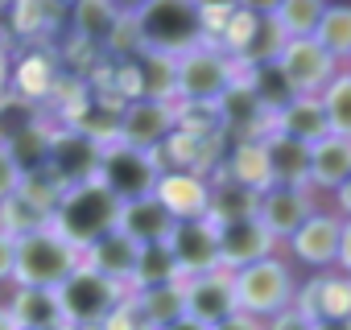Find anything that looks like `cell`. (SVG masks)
<instances>
[{"label": "cell", "mask_w": 351, "mask_h": 330, "mask_svg": "<svg viewBox=\"0 0 351 330\" xmlns=\"http://www.w3.org/2000/svg\"><path fill=\"white\" fill-rule=\"evenodd\" d=\"M351 178V136H322L310 144V174L306 190H343Z\"/></svg>", "instance_id": "cell-21"}, {"label": "cell", "mask_w": 351, "mask_h": 330, "mask_svg": "<svg viewBox=\"0 0 351 330\" xmlns=\"http://www.w3.org/2000/svg\"><path fill=\"white\" fill-rule=\"evenodd\" d=\"M269 132L289 136L298 144H318L322 136H330V124H326V112H322L318 95H298L281 112L269 116Z\"/></svg>", "instance_id": "cell-19"}, {"label": "cell", "mask_w": 351, "mask_h": 330, "mask_svg": "<svg viewBox=\"0 0 351 330\" xmlns=\"http://www.w3.org/2000/svg\"><path fill=\"white\" fill-rule=\"evenodd\" d=\"M124 17L112 9V5H79L75 9V29L91 42V46H108L116 34H120Z\"/></svg>", "instance_id": "cell-34"}, {"label": "cell", "mask_w": 351, "mask_h": 330, "mask_svg": "<svg viewBox=\"0 0 351 330\" xmlns=\"http://www.w3.org/2000/svg\"><path fill=\"white\" fill-rule=\"evenodd\" d=\"M256 215V190L232 182V178H207V223H232Z\"/></svg>", "instance_id": "cell-25"}, {"label": "cell", "mask_w": 351, "mask_h": 330, "mask_svg": "<svg viewBox=\"0 0 351 330\" xmlns=\"http://www.w3.org/2000/svg\"><path fill=\"white\" fill-rule=\"evenodd\" d=\"M46 223H50V207L38 203V199L25 194V190H17V194H9L5 203H0V231L13 236V240L38 231V227H46Z\"/></svg>", "instance_id": "cell-27"}, {"label": "cell", "mask_w": 351, "mask_h": 330, "mask_svg": "<svg viewBox=\"0 0 351 330\" xmlns=\"http://www.w3.org/2000/svg\"><path fill=\"white\" fill-rule=\"evenodd\" d=\"M219 174L261 194V190L269 186V174H265V157H261V140H236V149H232V157L223 161V170H219Z\"/></svg>", "instance_id": "cell-31"}, {"label": "cell", "mask_w": 351, "mask_h": 330, "mask_svg": "<svg viewBox=\"0 0 351 330\" xmlns=\"http://www.w3.org/2000/svg\"><path fill=\"white\" fill-rule=\"evenodd\" d=\"M161 157L157 153H141L132 144H120V140H108L99 149V165H95V182L124 207V203H136V199H149L157 178H161Z\"/></svg>", "instance_id": "cell-7"}, {"label": "cell", "mask_w": 351, "mask_h": 330, "mask_svg": "<svg viewBox=\"0 0 351 330\" xmlns=\"http://www.w3.org/2000/svg\"><path fill=\"white\" fill-rule=\"evenodd\" d=\"M215 248H219V268L236 272V268H248V264H256V260L277 256L281 244L256 223V215H248V219L215 223Z\"/></svg>", "instance_id": "cell-15"}, {"label": "cell", "mask_w": 351, "mask_h": 330, "mask_svg": "<svg viewBox=\"0 0 351 330\" xmlns=\"http://www.w3.org/2000/svg\"><path fill=\"white\" fill-rule=\"evenodd\" d=\"M293 309L306 322H351V285L343 272H318L293 293Z\"/></svg>", "instance_id": "cell-16"}, {"label": "cell", "mask_w": 351, "mask_h": 330, "mask_svg": "<svg viewBox=\"0 0 351 330\" xmlns=\"http://www.w3.org/2000/svg\"><path fill=\"white\" fill-rule=\"evenodd\" d=\"M141 42L145 54L153 58H182L186 50L211 42L207 38V9L203 5H182V0H157V5H141L136 13L124 17Z\"/></svg>", "instance_id": "cell-1"}, {"label": "cell", "mask_w": 351, "mask_h": 330, "mask_svg": "<svg viewBox=\"0 0 351 330\" xmlns=\"http://www.w3.org/2000/svg\"><path fill=\"white\" fill-rule=\"evenodd\" d=\"M182 314L195 318L199 326H219L228 322L236 309V289H232V272L228 268H211V272H199V277H186L182 281Z\"/></svg>", "instance_id": "cell-14"}, {"label": "cell", "mask_w": 351, "mask_h": 330, "mask_svg": "<svg viewBox=\"0 0 351 330\" xmlns=\"http://www.w3.org/2000/svg\"><path fill=\"white\" fill-rule=\"evenodd\" d=\"M79 264H83V252L46 223V227H38V231L17 240L13 281L9 285H17V289H58Z\"/></svg>", "instance_id": "cell-4"}, {"label": "cell", "mask_w": 351, "mask_h": 330, "mask_svg": "<svg viewBox=\"0 0 351 330\" xmlns=\"http://www.w3.org/2000/svg\"><path fill=\"white\" fill-rule=\"evenodd\" d=\"M232 289H236V309L256 318V322H269L277 314H285L293 305V293H298V277L289 268V260L277 252L269 260H256L248 268H236L232 272Z\"/></svg>", "instance_id": "cell-5"}, {"label": "cell", "mask_w": 351, "mask_h": 330, "mask_svg": "<svg viewBox=\"0 0 351 330\" xmlns=\"http://www.w3.org/2000/svg\"><path fill=\"white\" fill-rule=\"evenodd\" d=\"M314 42L343 66V62L351 58V9H347V5H326L322 17H318Z\"/></svg>", "instance_id": "cell-29"}, {"label": "cell", "mask_w": 351, "mask_h": 330, "mask_svg": "<svg viewBox=\"0 0 351 330\" xmlns=\"http://www.w3.org/2000/svg\"><path fill=\"white\" fill-rule=\"evenodd\" d=\"M136 256H141V248H136L128 236H120V231H108L104 240H95L91 248H83V264H87L91 272L108 277V281H112V285H120V289H128V285H132Z\"/></svg>", "instance_id": "cell-22"}, {"label": "cell", "mask_w": 351, "mask_h": 330, "mask_svg": "<svg viewBox=\"0 0 351 330\" xmlns=\"http://www.w3.org/2000/svg\"><path fill=\"white\" fill-rule=\"evenodd\" d=\"M161 330H207V326H199L195 318H186V314H182V318H173L169 326H161Z\"/></svg>", "instance_id": "cell-39"}, {"label": "cell", "mask_w": 351, "mask_h": 330, "mask_svg": "<svg viewBox=\"0 0 351 330\" xmlns=\"http://www.w3.org/2000/svg\"><path fill=\"white\" fill-rule=\"evenodd\" d=\"M21 190V170H17V161L9 153V140H0V203H5L9 194Z\"/></svg>", "instance_id": "cell-35"}, {"label": "cell", "mask_w": 351, "mask_h": 330, "mask_svg": "<svg viewBox=\"0 0 351 330\" xmlns=\"http://www.w3.org/2000/svg\"><path fill=\"white\" fill-rule=\"evenodd\" d=\"M165 248H169L173 264H178L182 281H186V277H199V272L219 268L215 223H207V219H182V223H173V231H169Z\"/></svg>", "instance_id": "cell-17"}, {"label": "cell", "mask_w": 351, "mask_h": 330, "mask_svg": "<svg viewBox=\"0 0 351 330\" xmlns=\"http://www.w3.org/2000/svg\"><path fill=\"white\" fill-rule=\"evenodd\" d=\"M310 330H351V322H310Z\"/></svg>", "instance_id": "cell-40"}, {"label": "cell", "mask_w": 351, "mask_h": 330, "mask_svg": "<svg viewBox=\"0 0 351 330\" xmlns=\"http://www.w3.org/2000/svg\"><path fill=\"white\" fill-rule=\"evenodd\" d=\"M277 71L285 75V83L293 87V95H318L343 66L314 42V38H289L277 50Z\"/></svg>", "instance_id": "cell-11"}, {"label": "cell", "mask_w": 351, "mask_h": 330, "mask_svg": "<svg viewBox=\"0 0 351 330\" xmlns=\"http://www.w3.org/2000/svg\"><path fill=\"white\" fill-rule=\"evenodd\" d=\"M0 330H17V326H13V318H9V309H5V305H0Z\"/></svg>", "instance_id": "cell-41"}, {"label": "cell", "mask_w": 351, "mask_h": 330, "mask_svg": "<svg viewBox=\"0 0 351 330\" xmlns=\"http://www.w3.org/2000/svg\"><path fill=\"white\" fill-rule=\"evenodd\" d=\"M178 281H182V272H178V264H173L169 248H165V244H149V248H141V256H136L128 293H136V289H157V285H178Z\"/></svg>", "instance_id": "cell-28"}, {"label": "cell", "mask_w": 351, "mask_h": 330, "mask_svg": "<svg viewBox=\"0 0 351 330\" xmlns=\"http://www.w3.org/2000/svg\"><path fill=\"white\" fill-rule=\"evenodd\" d=\"M322 9H326V5H314V0H289V5H269V13H273L277 29L285 34V42H289V38H314Z\"/></svg>", "instance_id": "cell-33"}, {"label": "cell", "mask_w": 351, "mask_h": 330, "mask_svg": "<svg viewBox=\"0 0 351 330\" xmlns=\"http://www.w3.org/2000/svg\"><path fill=\"white\" fill-rule=\"evenodd\" d=\"M244 83H248V91L256 95V103L273 116V112H281L289 99H298L293 95V87L285 83V75L277 71V62H261V66H248L244 71Z\"/></svg>", "instance_id": "cell-30"}, {"label": "cell", "mask_w": 351, "mask_h": 330, "mask_svg": "<svg viewBox=\"0 0 351 330\" xmlns=\"http://www.w3.org/2000/svg\"><path fill=\"white\" fill-rule=\"evenodd\" d=\"M219 46L236 58L240 71H248V66L273 62L277 50L285 46V34L277 29L269 5H265V9H240V13L232 17V25L223 29V42H219Z\"/></svg>", "instance_id": "cell-10"}, {"label": "cell", "mask_w": 351, "mask_h": 330, "mask_svg": "<svg viewBox=\"0 0 351 330\" xmlns=\"http://www.w3.org/2000/svg\"><path fill=\"white\" fill-rule=\"evenodd\" d=\"M54 297H58L62 322H66L71 330H95L104 318H112V314L128 301V289H120V285H112L108 277H99V272H91L87 264H79V268L54 289Z\"/></svg>", "instance_id": "cell-6"}, {"label": "cell", "mask_w": 351, "mask_h": 330, "mask_svg": "<svg viewBox=\"0 0 351 330\" xmlns=\"http://www.w3.org/2000/svg\"><path fill=\"white\" fill-rule=\"evenodd\" d=\"M99 140L83 136L79 128H66V132H50V144H46V174L66 190V186H79V182H91L95 178V165H99Z\"/></svg>", "instance_id": "cell-13"}, {"label": "cell", "mask_w": 351, "mask_h": 330, "mask_svg": "<svg viewBox=\"0 0 351 330\" xmlns=\"http://www.w3.org/2000/svg\"><path fill=\"white\" fill-rule=\"evenodd\" d=\"M211 330H265V322H256V318H248V314H232L228 322H219V326H211Z\"/></svg>", "instance_id": "cell-38"}, {"label": "cell", "mask_w": 351, "mask_h": 330, "mask_svg": "<svg viewBox=\"0 0 351 330\" xmlns=\"http://www.w3.org/2000/svg\"><path fill=\"white\" fill-rule=\"evenodd\" d=\"M116 231L128 236L136 248H149V244H165V240H169L173 219H169V211L149 194V199H136V203H124V207H120Z\"/></svg>", "instance_id": "cell-23"}, {"label": "cell", "mask_w": 351, "mask_h": 330, "mask_svg": "<svg viewBox=\"0 0 351 330\" xmlns=\"http://www.w3.org/2000/svg\"><path fill=\"white\" fill-rule=\"evenodd\" d=\"M13 252H17V240L0 231V285L13 281Z\"/></svg>", "instance_id": "cell-37"}, {"label": "cell", "mask_w": 351, "mask_h": 330, "mask_svg": "<svg viewBox=\"0 0 351 330\" xmlns=\"http://www.w3.org/2000/svg\"><path fill=\"white\" fill-rule=\"evenodd\" d=\"M95 330H149V326H145V322L136 318V309H132V305L124 301V305H120V309H116L112 318H104V322H99Z\"/></svg>", "instance_id": "cell-36"}, {"label": "cell", "mask_w": 351, "mask_h": 330, "mask_svg": "<svg viewBox=\"0 0 351 330\" xmlns=\"http://www.w3.org/2000/svg\"><path fill=\"white\" fill-rule=\"evenodd\" d=\"M116 219H120V203L91 178V182H79V186H66L50 211V227L71 240L79 252L91 248L95 240H104L108 231H116Z\"/></svg>", "instance_id": "cell-2"}, {"label": "cell", "mask_w": 351, "mask_h": 330, "mask_svg": "<svg viewBox=\"0 0 351 330\" xmlns=\"http://www.w3.org/2000/svg\"><path fill=\"white\" fill-rule=\"evenodd\" d=\"M128 305L136 309V318L149 330H161L173 318H182V281L178 285H157V289H136V293H128Z\"/></svg>", "instance_id": "cell-26"}, {"label": "cell", "mask_w": 351, "mask_h": 330, "mask_svg": "<svg viewBox=\"0 0 351 330\" xmlns=\"http://www.w3.org/2000/svg\"><path fill=\"white\" fill-rule=\"evenodd\" d=\"M153 199L169 211L173 223L182 219H207V178L199 170H161Z\"/></svg>", "instance_id": "cell-18"}, {"label": "cell", "mask_w": 351, "mask_h": 330, "mask_svg": "<svg viewBox=\"0 0 351 330\" xmlns=\"http://www.w3.org/2000/svg\"><path fill=\"white\" fill-rule=\"evenodd\" d=\"M318 103L326 112V124H330V136H351V75L339 71L322 91H318Z\"/></svg>", "instance_id": "cell-32"}, {"label": "cell", "mask_w": 351, "mask_h": 330, "mask_svg": "<svg viewBox=\"0 0 351 330\" xmlns=\"http://www.w3.org/2000/svg\"><path fill=\"white\" fill-rule=\"evenodd\" d=\"M240 75L244 71L236 66V58L223 46L203 42V46L186 50L182 58H173V103L215 107L219 95L240 83Z\"/></svg>", "instance_id": "cell-3"}, {"label": "cell", "mask_w": 351, "mask_h": 330, "mask_svg": "<svg viewBox=\"0 0 351 330\" xmlns=\"http://www.w3.org/2000/svg\"><path fill=\"white\" fill-rule=\"evenodd\" d=\"M314 211H318V194L306 186H265L256 194V223L277 244H285Z\"/></svg>", "instance_id": "cell-12"}, {"label": "cell", "mask_w": 351, "mask_h": 330, "mask_svg": "<svg viewBox=\"0 0 351 330\" xmlns=\"http://www.w3.org/2000/svg\"><path fill=\"white\" fill-rule=\"evenodd\" d=\"M182 128V107L173 99H153V95H132L120 103L116 120V140L132 144L141 153H161Z\"/></svg>", "instance_id": "cell-8"}, {"label": "cell", "mask_w": 351, "mask_h": 330, "mask_svg": "<svg viewBox=\"0 0 351 330\" xmlns=\"http://www.w3.org/2000/svg\"><path fill=\"white\" fill-rule=\"evenodd\" d=\"M261 157H265L269 186H306V174H310V144H298V140H289V136L265 132V136H261Z\"/></svg>", "instance_id": "cell-20"}, {"label": "cell", "mask_w": 351, "mask_h": 330, "mask_svg": "<svg viewBox=\"0 0 351 330\" xmlns=\"http://www.w3.org/2000/svg\"><path fill=\"white\" fill-rule=\"evenodd\" d=\"M289 256L306 268H318V272H330L335 264L347 260V219L339 211H326L318 207L289 240H285Z\"/></svg>", "instance_id": "cell-9"}, {"label": "cell", "mask_w": 351, "mask_h": 330, "mask_svg": "<svg viewBox=\"0 0 351 330\" xmlns=\"http://www.w3.org/2000/svg\"><path fill=\"white\" fill-rule=\"evenodd\" d=\"M5 309H9L17 330H62L66 326L54 289H17L13 285V297Z\"/></svg>", "instance_id": "cell-24"}]
</instances>
